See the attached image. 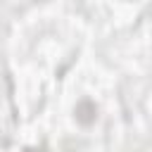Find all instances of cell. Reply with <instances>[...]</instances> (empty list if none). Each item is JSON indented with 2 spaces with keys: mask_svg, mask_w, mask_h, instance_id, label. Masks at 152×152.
Listing matches in <instances>:
<instances>
[{
  "mask_svg": "<svg viewBox=\"0 0 152 152\" xmlns=\"http://www.w3.org/2000/svg\"><path fill=\"white\" fill-rule=\"evenodd\" d=\"M95 116H97V109L93 102H81L76 107V119L81 124H90V121H95Z\"/></svg>",
  "mask_w": 152,
  "mask_h": 152,
  "instance_id": "1",
  "label": "cell"
}]
</instances>
